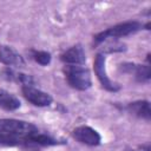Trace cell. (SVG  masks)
Segmentation results:
<instances>
[{
	"instance_id": "4",
	"label": "cell",
	"mask_w": 151,
	"mask_h": 151,
	"mask_svg": "<svg viewBox=\"0 0 151 151\" xmlns=\"http://www.w3.org/2000/svg\"><path fill=\"white\" fill-rule=\"evenodd\" d=\"M105 63H106V57L104 53H98L94 58V72L96 76L99 80V83L101 84L103 88H105L109 92H117L120 90V86L118 84H116L114 81H112L107 73H106V67H105Z\"/></svg>"
},
{
	"instance_id": "1",
	"label": "cell",
	"mask_w": 151,
	"mask_h": 151,
	"mask_svg": "<svg viewBox=\"0 0 151 151\" xmlns=\"http://www.w3.org/2000/svg\"><path fill=\"white\" fill-rule=\"evenodd\" d=\"M140 28H142L140 22L136 20H129V21L117 24L112 27L106 28L105 31L97 33L93 37V46H98L107 39H119L123 37H127L130 34L138 32Z\"/></svg>"
},
{
	"instance_id": "8",
	"label": "cell",
	"mask_w": 151,
	"mask_h": 151,
	"mask_svg": "<svg viewBox=\"0 0 151 151\" xmlns=\"http://www.w3.org/2000/svg\"><path fill=\"white\" fill-rule=\"evenodd\" d=\"M123 71L129 72V73H133L134 79L138 83H147L151 78V68H150V64L146 65H137V64H123L122 65Z\"/></svg>"
},
{
	"instance_id": "6",
	"label": "cell",
	"mask_w": 151,
	"mask_h": 151,
	"mask_svg": "<svg viewBox=\"0 0 151 151\" xmlns=\"http://www.w3.org/2000/svg\"><path fill=\"white\" fill-rule=\"evenodd\" d=\"M72 137L79 143L88 145V146H97L101 143V137L99 132L86 125L76 127L72 131Z\"/></svg>"
},
{
	"instance_id": "3",
	"label": "cell",
	"mask_w": 151,
	"mask_h": 151,
	"mask_svg": "<svg viewBox=\"0 0 151 151\" xmlns=\"http://www.w3.org/2000/svg\"><path fill=\"white\" fill-rule=\"evenodd\" d=\"M38 131H39V129L29 122L12 119V118L0 119V133L26 136V134H31V133H34Z\"/></svg>"
},
{
	"instance_id": "13",
	"label": "cell",
	"mask_w": 151,
	"mask_h": 151,
	"mask_svg": "<svg viewBox=\"0 0 151 151\" xmlns=\"http://www.w3.org/2000/svg\"><path fill=\"white\" fill-rule=\"evenodd\" d=\"M32 58L40 65L42 66H46L51 63V54L46 51H32Z\"/></svg>"
},
{
	"instance_id": "12",
	"label": "cell",
	"mask_w": 151,
	"mask_h": 151,
	"mask_svg": "<svg viewBox=\"0 0 151 151\" xmlns=\"http://www.w3.org/2000/svg\"><path fill=\"white\" fill-rule=\"evenodd\" d=\"M26 136L0 133V145H4V146H26Z\"/></svg>"
},
{
	"instance_id": "14",
	"label": "cell",
	"mask_w": 151,
	"mask_h": 151,
	"mask_svg": "<svg viewBox=\"0 0 151 151\" xmlns=\"http://www.w3.org/2000/svg\"><path fill=\"white\" fill-rule=\"evenodd\" d=\"M126 151H129V150H126ZM130 151H151V145H150V143L147 142V143H145V144H142V145H138V146L131 149Z\"/></svg>"
},
{
	"instance_id": "7",
	"label": "cell",
	"mask_w": 151,
	"mask_h": 151,
	"mask_svg": "<svg viewBox=\"0 0 151 151\" xmlns=\"http://www.w3.org/2000/svg\"><path fill=\"white\" fill-rule=\"evenodd\" d=\"M60 60L65 65H84L86 63V54L81 45H74L61 53Z\"/></svg>"
},
{
	"instance_id": "9",
	"label": "cell",
	"mask_w": 151,
	"mask_h": 151,
	"mask_svg": "<svg viewBox=\"0 0 151 151\" xmlns=\"http://www.w3.org/2000/svg\"><path fill=\"white\" fill-rule=\"evenodd\" d=\"M126 110L132 116L144 119L146 122L151 120V109L150 103L147 100H136L132 103H129L126 105Z\"/></svg>"
},
{
	"instance_id": "11",
	"label": "cell",
	"mask_w": 151,
	"mask_h": 151,
	"mask_svg": "<svg viewBox=\"0 0 151 151\" xmlns=\"http://www.w3.org/2000/svg\"><path fill=\"white\" fill-rule=\"evenodd\" d=\"M21 106L20 100L6 90H0V107L6 111H15Z\"/></svg>"
},
{
	"instance_id": "10",
	"label": "cell",
	"mask_w": 151,
	"mask_h": 151,
	"mask_svg": "<svg viewBox=\"0 0 151 151\" xmlns=\"http://www.w3.org/2000/svg\"><path fill=\"white\" fill-rule=\"evenodd\" d=\"M0 63L15 67H21L25 65L24 58L11 46H0Z\"/></svg>"
},
{
	"instance_id": "5",
	"label": "cell",
	"mask_w": 151,
	"mask_h": 151,
	"mask_svg": "<svg viewBox=\"0 0 151 151\" xmlns=\"http://www.w3.org/2000/svg\"><path fill=\"white\" fill-rule=\"evenodd\" d=\"M21 92L27 101H29L31 104H33L34 106H38V107L50 106L53 101V98L50 93L34 87V85H22Z\"/></svg>"
},
{
	"instance_id": "2",
	"label": "cell",
	"mask_w": 151,
	"mask_h": 151,
	"mask_svg": "<svg viewBox=\"0 0 151 151\" xmlns=\"http://www.w3.org/2000/svg\"><path fill=\"white\" fill-rule=\"evenodd\" d=\"M64 74L67 84L78 91H86L92 86L91 73L83 65H65Z\"/></svg>"
}]
</instances>
